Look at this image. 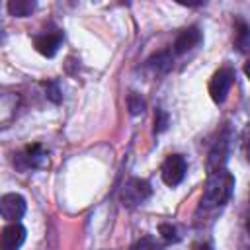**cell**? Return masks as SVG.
<instances>
[{"mask_svg":"<svg viewBox=\"0 0 250 250\" xmlns=\"http://www.w3.org/2000/svg\"><path fill=\"white\" fill-rule=\"evenodd\" d=\"M0 213L6 221L18 223L25 213V199L20 193H6L0 199Z\"/></svg>","mask_w":250,"mask_h":250,"instance_id":"obj_5","label":"cell"},{"mask_svg":"<svg viewBox=\"0 0 250 250\" xmlns=\"http://www.w3.org/2000/svg\"><path fill=\"white\" fill-rule=\"evenodd\" d=\"M199 41H201V31L197 27H188V29L180 31V35L176 37V41H174V53L182 55V53L197 47Z\"/></svg>","mask_w":250,"mask_h":250,"instance_id":"obj_8","label":"cell"},{"mask_svg":"<svg viewBox=\"0 0 250 250\" xmlns=\"http://www.w3.org/2000/svg\"><path fill=\"white\" fill-rule=\"evenodd\" d=\"M129 109H131V113H141V111L145 109V102H143L141 96H137L135 92L129 96Z\"/></svg>","mask_w":250,"mask_h":250,"instance_id":"obj_12","label":"cell"},{"mask_svg":"<svg viewBox=\"0 0 250 250\" xmlns=\"http://www.w3.org/2000/svg\"><path fill=\"white\" fill-rule=\"evenodd\" d=\"M33 10H35V2H31V0H10L8 2V12L18 18H25Z\"/></svg>","mask_w":250,"mask_h":250,"instance_id":"obj_9","label":"cell"},{"mask_svg":"<svg viewBox=\"0 0 250 250\" xmlns=\"http://www.w3.org/2000/svg\"><path fill=\"white\" fill-rule=\"evenodd\" d=\"M154 123H156V133H162L164 129H166V125H168V115L160 109V111H156V119H154Z\"/></svg>","mask_w":250,"mask_h":250,"instance_id":"obj_14","label":"cell"},{"mask_svg":"<svg viewBox=\"0 0 250 250\" xmlns=\"http://www.w3.org/2000/svg\"><path fill=\"white\" fill-rule=\"evenodd\" d=\"M150 184L146 180H141V178H131L125 186H123V191H121V201L123 205L127 207H137L141 203H145L148 197H150Z\"/></svg>","mask_w":250,"mask_h":250,"instance_id":"obj_2","label":"cell"},{"mask_svg":"<svg viewBox=\"0 0 250 250\" xmlns=\"http://www.w3.org/2000/svg\"><path fill=\"white\" fill-rule=\"evenodd\" d=\"M236 45L240 51H244L250 45V25L244 23L242 20L236 21Z\"/></svg>","mask_w":250,"mask_h":250,"instance_id":"obj_10","label":"cell"},{"mask_svg":"<svg viewBox=\"0 0 250 250\" xmlns=\"http://www.w3.org/2000/svg\"><path fill=\"white\" fill-rule=\"evenodd\" d=\"M61 41H62V35H61L59 31H53V33L35 35L33 45H35V49H37L43 57H55V53H57L59 47H61Z\"/></svg>","mask_w":250,"mask_h":250,"instance_id":"obj_7","label":"cell"},{"mask_svg":"<svg viewBox=\"0 0 250 250\" xmlns=\"http://www.w3.org/2000/svg\"><path fill=\"white\" fill-rule=\"evenodd\" d=\"M232 188H234V178L230 176V172H227L225 168H217L207 178V186H205L201 203L207 207L223 205L230 197Z\"/></svg>","mask_w":250,"mask_h":250,"instance_id":"obj_1","label":"cell"},{"mask_svg":"<svg viewBox=\"0 0 250 250\" xmlns=\"http://www.w3.org/2000/svg\"><path fill=\"white\" fill-rule=\"evenodd\" d=\"M25 242V229L20 223H10L2 229L0 250H18Z\"/></svg>","mask_w":250,"mask_h":250,"instance_id":"obj_6","label":"cell"},{"mask_svg":"<svg viewBox=\"0 0 250 250\" xmlns=\"http://www.w3.org/2000/svg\"><path fill=\"white\" fill-rule=\"evenodd\" d=\"M188 164L182 154H170L162 164V180L166 186H178L186 176Z\"/></svg>","mask_w":250,"mask_h":250,"instance_id":"obj_4","label":"cell"},{"mask_svg":"<svg viewBox=\"0 0 250 250\" xmlns=\"http://www.w3.org/2000/svg\"><path fill=\"white\" fill-rule=\"evenodd\" d=\"M244 72H246V76H248V80H250V61L244 64Z\"/></svg>","mask_w":250,"mask_h":250,"instance_id":"obj_17","label":"cell"},{"mask_svg":"<svg viewBox=\"0 0 250 250\" xmlns=\"http://www.w3.org/2000/svg\"><path fill=\"white\" fill-rule=\"evenodd\" d=\"M47 96H49V100H53L55 104L61 102V90H59L57 82H49V84H47Z\"/></svg>","mask_w":250,"mask_h":250,"instance_id":"obj_13","label":"cell"},{"mask_svg":"<svg viewBox=\"0 0 250 250\" xmlns=\"http://www.w3.org/2000/svg\"><path fill=\"white\" fill-rule=\"evenodd\" d=\"M248 232H250V221H248Z\"/></svg>","mask_w":250,"mask_h":250,"instance_id":"obj_18","label":"cell"},{"mask_svg":"<svg viewBox=\"0 0 250 250\" xmlns=\"http://www.w3.org/2000/svg\"><path fill=\"white\" fill-rule=\"evenodd\" d=\"M160 234H162L166 240H178V238H180L178 232H176V229H174L172 225H160Z\"/></svg>","mask_w":250,"mask_h":250,"instance_id":"obj_15","label":"cell"},{"mask_svg":"<svg viewBox=\"0 0 250 250\" xmlns=\"http://www.w3.org/2000/svg\"><path fill=\"white\" fill-rule=\"evenodd\" d=\"M133 250H158V244H156V240L152 236H143V238H139L135 242Z\"/></svg>","mask_w":250,"mask_h":250,"instance_id":"obj_11","label":"cell"},{"mask_svg":"<svg viewBox=\"0 0 250 250\" xmlns=\"http://www.w3.org/2000/svg\"><path fill=\"white\" fill-rule=\"evenodd\" d=\"M193 250H211V248H209V244L199 242V244H193Z\"/></svg>","mask_w":250,"mask_h":250,"instance_id":"obj_16","label":"cell"},{"mask_svg":"<svg viewBox=\"0 0 250 250\" xmlns=\"http://www.w3.org/2000/svg\"><path fill=\"white\" fill-rule=\"evenodd\" d=\"M232 82H234V72H232V68H229V66L219 68V70L213 74L211 82H209L211 100H213L215 104H223V102L227 100V94L230 92Z\"/></svg>","mask_w":250,"mask_h":250,"instance_id":"obj_3","label":"cell"}]
</instances>
